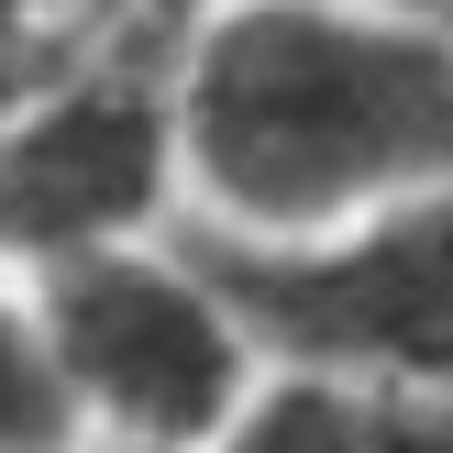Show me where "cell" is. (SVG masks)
Wrapping results in <instances>:
<instances>
[{
	"label": "cell",
	"mask_w": 453,
	"mask_h": 453,
	"mask_svg": "<svg viewBox=\"0 0 453 453\" xmlns=\"http://www.w3.org/2000/svg\"><path fill=\"white\" fill-rule=\"evenodd\" d=\"M177 188L233 243H310L453 188V22L354 0L188 12Z\"/></svg>",
	"instance_id": "1"
},
{
	"label": "cell",
	"mask_w": 453,
	"mask_h": 453,
	"mask_svg": "<svg viewBox=\"0 0 453 453\" xmlns=\"http://www.w3.org/2000/svg\"><path fill=\"white\" fill-rule=\"evenodd\" d=\"M177 44L188 22L111 12V34L0 111V265L44 277L111 243H155L177 199Z\"/></svg>",
	"instance_id": "2"
},
{
	"label": "cell",
	"mask_w": 453,
	"mask_h": 453,
	"mask_svg": "<svg viewBox=\"0 0 453 453\" xmlns=\"http://www.w3.org/2000/svg\"><path fill=\"white\" fill-rule=\"evenodd\" d=\"M188 265L221 288L265 365L354 388H453V188H420L310 243L188 233Z\"/></svg>",
	"instance_id": "3"
},
{
	"label": "cell",
	"mask_w": 453,
	"mask_h": 453,
	"mask_svg": "<svg viewBox=\"0 0 453 453\" xmlns=\"http://www.w3.org/2000/svg\"><path fill=\"white\" fill-rule=\"evenodd\" d=\"M34 332L56 354L78 432L144 453H211L265 376V354L243 343L221 288L188 265V243H111V255L44 265Z\"/></svg>",
	"instance_id": "4"
},
{
	"label": "cell",
	"mask_w": 453,
	"mask_h": 453,
	"mask_svg": "<svg viewBox=\"0 0 453 453\" xmlns=\"http://www.w3.org/2000/svg\"><path fill=\"white\" fill-rule=\"evenodd\" d=\"M211 453H453V388H354L265 365Z\"/></svg>",
	"instance_id": "5"
},
{
	"label": "cell",
	"mask_w": 453,
	"mask_h": 453,
	"mask_svg": "<svg viewBox=\"0 0 453 453\" xmlns=\"http://www.w3.org/2000/svg\"><path fill=\"white\" fill-rule=\"evenodd\" d=\"M78 442V410L56 388V354L34 332V299L0 288V453H66Z\"/></svg>",
	"instance_id": "6"
},
{
	"label": "cell",
	"mask_w": 453,
	"mask_h": 453,
	"mask_svg": "<svg viewBox=\"0 0 453 453\" xmlns=\"http://www.w3.org/2000/svg\"><path fill=\"white\" fill-rule=\"evenodd\" d=\"M88 34H111V0H0V111L44 88Z\"/></svg>",
	"instance_id": "7"
},
{
	"label": "cell",
	"mask_w": 453,
	"mask_h": 453,
	"mask_svg": "<svg viewBox=\"0 0 453 453\" xmlns=\"http://www.w3.org/2000/svg\"><path fill=\"white\" fill-rule=\"evenodd\" d=\"M354 12H410V22H453V0H354Z\"/></svg>",
	"instance_id": "8"
},
{
	"label": "cell",
	"mask_w": 453,
	"mask_h": 453,
	"mask_svg": "<svg viewBox=\"0 0 453 453\" xmlns=\"http://www.w3.org/2000/svg\"><path fill=\"white\" fill-rule=\"evenodd\" d=\"M66 453H144V442H66Z\"/></svg>",
	"instance_id": "9"
}]
</instances>
